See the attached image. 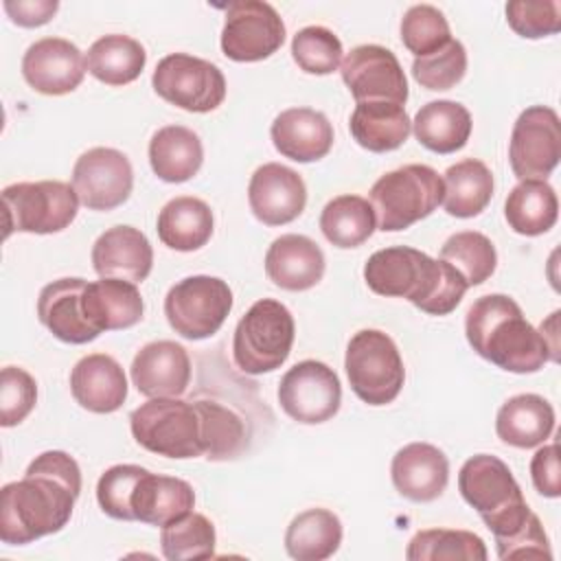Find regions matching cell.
I'll list each match as a JSON object with an SVG mask.
<instances>
[{
	"mask_svg": "<svg viewBox=\"0 0 561 561\" xmlns=\"http://www.w3.org/2000/svg\"><path fill=\"white\" fill-rule=\"evenodd\" d=\"M465 335L480 357L508 373H537L546 362H557L543 335L506 294L480 296L467 311Z\"/></svg>",
	"mask_w": 561,
	"mask_h": 561,
	"instance_id": "obj_3",
	"label": "cell"
},
{
	"mask_svg": "<svg viewBox=\"0 0 561 561\" xmlns=\"http://www.w3.org/2000/svg\"><path fill=\"white\" fill-rule=\"evenodd\" d=\"M4 237L11 232L53 234L66 230L79 213L75 186L61 180L15 182L2 188Z\"/></svg>",
	"mask_w": 561,
	"mask_h": 561,
	"instance_id": "obj_8",
	"label": "cell"
},
{
	"mask_svg": "<svg viewBox=\"0 0 561 561\" xmlns=\"http://www.w3.org/2000/svg\"><path fill=\"white\" fill-rule=\"evenodd\" d=\"M193 506L195 491L186 480L151 473L149 469L142 473L131 493L134 522H142L149 526L162 528L164 524L193 511Z\"/></svg>",
	"mask_w": 561,
	"mask_h": 561,
	"instance_id": "obj_27",
	"label": "cell"
},
{
	"mask_svg": "<svg viewBox=\"0 0 561 561\" xmlns=\"http://www.w3.org/2000/svg\"><path fill=\"white\" fill-rule=\"evenodd\" d=\"M70 392L83 410L110 414L127 399V377L112 355L90 353L75 364L70 373Z\"/></svg>",
	"mask_w": 561,
	"mask_h": 561,
	"instance_id": "obj_24",
	"label": "cell"
},
{
	"mask_svg": "<svg viewBox=\"0 0 561 561\" xmlns=\"http://www.w3.org/2000/svg\"><path fill=\"white\" fill-rule=\"evenodd\" d=\"M508 26L526 37L539 39L561 31V2L559 0H513L506 4Z\"/></svg>",
	"mask_w": 561,
	"mask_h": 561,
	"instance_id": "obj_46",
	"label": "cell"
},
{
	"mask_svg": "<svg viewBox=\"0 0 561 561\" xmlns=\"http://www.w3.org/2000/svg\"><path fill=\"white\" fill-rule=\"evenodd\" d=\"M92 267L101 278L142 283L153 267V248L134 226L107 228L92 245Z\"/></svg>",
	"mask_w": 561,
	"mask_h": 561,
	"instance_id": "obj_22",
	"label": "cell"
},
{
	"mask_svg": "<svg viewBox=\"0 0 561 561\" xmlns=\"http://www.w3.org/2000/svg\"><path fill=\"white\" fill-rule=\"evenodd\" d=\"M342 543V522L329 508L298 513L285 533V550L296 561H324Z\"/></svg>",
	"mask_w": 561,
	"mask_h": 561,
	"instance_id": "obj_34",
	"label": "cell"
},
{
	"mask_svg": "<svg viewBox=\"0 0 561 561\" xmlns=\"http://www.w3.org/2000/svg\"><path fill=\"white\" fill-rule=\"evenodd\" d=\"M324 252L305 234H280L265 252L267 278L287 291H305L324 276Z\"/></svg>",
	"mask_w": 561,
	"mask_h": 561,
	"instance_id": "obj_23",
	"label": "cell"
},
{
	"mask_svg": "<svg viewBox=\"0 0 561 561\" xmlns=\"http://www.w3.org/2000/svg\"><path fill=\"white\" fill-rule=\"evenodd\" d=\"M458 491L484 524L526 502L508 465L491 454H476L465 460L458 473Z\"/></svg>",
	"mask_w": 561,
	"mask_h": 561,
	"instance_id": "obj_16",
	"label": "cell"
},
{
	"mask_svg": "<svg viewBox=\"0 0 561 561\" xmlns=\"http://www.w3.org/2000/svg\"><path fill=\"white\" fill-rule=\"evenodd\" d=\"M554 408L541 394L524 392L502 403L495 416L497 438L517 449H530L550 438Z\"/></svg>",
	"mask_w": 561,
	"mask_h": 561,
	"instance_id": "obj_28",
	"label": "cell"
},
{
	"mask_svg": "<svg viewBox=\"0 0 561 561\" xmlns=\"http://www.w3.org/2000/svg\"><path fill=\"white\" fill-rule=\"evenodd\" d=\"M147 469L140 465H114L105 469L96 482V502L112 519L134 522L131 493Z\"/></svg>",
	"mask_w": 561,
	"mask_h": 561,
	"instance_id": "obj_45",
	"label": "cell"
},
{
	"mask_svg": "<svg viewBox=\"0 0 561 561\" xmlns=\"http://www.w3.org/2000/svg\"><path fill=\"white\" fill-rule=\"evenodd\" d=\"M467 72V50L462 42L449 39L445 46L427 53L423 57H414L412 77L419 85L427 90H451L462 81Z\"/></svg>",
	"mask_w": 561,
	"mask_h": 561,
	"instance_id": "obj_43",
	"label": "cell"
},
{
	"mask_svg": "<svg viewBox=\"0 0 561 561\" xmlns=\"http://www.w3.org/2000/svg\"><path fill=\"white\" fill-rule=\"evenodd\" d=\"M88 280L79 276L57 278L42 287L37 296L39 322L66 344H88L101 333L92 329L83 311V289Z\"/></svg>",
	"mask_w": 561,
	"mask_h": 561,
	"instance_id": "obj_20",
	"label": "cell"
},
{
	"mask_svg": "<svg viewBox=\"0 0 561 561\" xmlns=\"http://www.w3.org/2000/svg\"><path fill=\"white\" fill-rule=\"evenodd\" d=\"M348 129L359 147L373 153H386L399 149L408 140L412 121L399 103L364 101L355 105Z\"/></svg>",
	"mask_w": 561,
	"mask_h": 561,
	"instance_id": "obj_29",
	"label": "cell"
},
{
	"mask_svg": "<svg viewBox=\"0 0 561 561\" xmlns=\"http://www.w3.org/2000/svg\"><path fill=\"white\" fill-rule=\"evenodd\" d=\"M561 158V121L548 105L526 107L511 131L508 162L519 180H546Z\"/></svg>",
	"mask_w": 561,
	"mask_h": 561,
	"instance_id": "obj_13",
	"label": "cell"
},
{
	"mask_svg": "<svg viewBox=\"0 0 561 561\" xmlns=\"http://www.w3.org/2000/svg\"><path fill=\"white\" fill-rule=\"evenodd\" d=\"M147 64L145 46L121 33L99 37L85 55L88 72L105 85H127L136 81Z\"/></svg>",
	"mask_w": 561,
	"mask_h": 561,
	"instance_id": "obj_35",
	"label": "cell"
},
{
	"mask_svg": "<svg viewBox=\"0 0 561 561\" xmlns=\"http://www.w3.org/2000/svg\"><path fill=\"white\" fill-rule=\"evenodd\" d=\"M408 561H484L486 546L471 530L427 528L419 530L405 550Z\"/></svg>",
	"mask_w": 561,
	"mask_h": 561,
	"instance_id": "obj_39",
	"label": "cell"
},
{
	"mask_svg": "<svg viewBox=\"0 0 561 561\" xmlns=\"http://www.w3.org/2000/svg\"><path fill=\"white\" fill-rule=\"evenodd\" d=\"M232 309V289L217 276L195 274L178 280L164 298L171 329L186 340L215 335Z\"/></svg>",
	"mask_w": 561,
	"mask_h": 561,
	"instance_id": "obj_9",
	"label": "cell"
},
{
	"mask_svg": "<svg viewBox=\"0 0 561 561\" xmlns=\"http://www.w3.org/2000/svg\"><path fill=\"white\" fill-rule=\"evenodd\" d=\"M72 186L85 208L114 210L131 195V162L118 149L92 147L77 158L72 169Z\"/></svg>",
	"mask_w": 561,
	"mask_h": 561,
	"instance_id": "obj_14",
	"label": "cell"
},
{
	"mask_svg": "<svg viewBox=\"0 0 561 561\" xmlns=\"http://www.w3.org/2000/svg\"><path fill=\"white\" fill-rule=\"evenodd\" d=\"M248 202L259 221L265 226H283L302 215L307 186L294 169L280 162H267L252 173Z\"/></svg>",
	"mask_w": 561,
	"mask_h": 561,
	"instance_id": "obj_18",
	"label": "cell"
},
{
	"mask_svg": "<svg viewBox=\"0 0 561 561\" xmlns=\"http://www.w3.org/2000/svg\"><path fill=\"white\" fill-rule=\"evenodd\" d=\"M471 127L469 110L462 103L447 99L425 103L412 121L416 140L434 153H454L462 149L471 136Z\"/></svg>",
	"mask_w": 561,
	"mask_h": 561,
	"instance_id": "obj_32",
	"label": "cell"
},
{
	"mask_svg": "<svg viewBox=\"0 0 561 561\" xmlns=\"http://www.w3.org/2000/svg\"><path fill=\"white\" fill-rule=\"evenodd\" d=\"M37 403V383L20 366H4L0 373V425L22 423Z\"/></svg>",
	"mask_w": 561,
	"mask_h": 561,
	"instance_id": "obj_47",
	"label": "cell"
},
{
	"mask_svg": "<svg viewBox=\"0 0 561 561\" xmlns=\"http://www.w3.org/2000/svg\"><path fill=\"white\" fill-rule=\"evenodd\" d=\"M278 403L287 416L305 425L333 419L342 403V383L331 366L318 359L294 364L278 383Z\"/></svg>",
	"mask_w": 561,
	"mask_h": 561,
	"instance_id": "obj_12",
	"label": "cell"
},
{
	"mask_svg": "<svg viewBox=\"0 0 561 561\" xmlns=\"http://www.w3.org/2000/svg\"><path fill=\"white\" fill-rule=\"evenodd\" d=\"M530 478L535 489L543 497L561 495V471H559V445L550 443L535 451L530 460Z\"/></svg>",
	"mask_w": 561,
	"mask_h": 561,
	"instance_id": "obj_49",
	"label": "cell"
},
{
	"mask_svg": "<svg viewBox=\"0 0 561 561\" xmlns=\"http://www.w3.org/2000/svg\"><path fill=\"white\" fill-rule=\"evenodd\" d=\"M443 206L451 217L469 219L480 215L493 197V173L476 158L451 164L443 175Z\"/></svg>",
	"mask_w": 561,
	"mask_h": 561,
	"instance_id": "obj_36",
	"label": "cell"
},
{
	"mask_svg": "<svg viewBox=\"0 0 561 561\" xmlns=\"http://www.w3.org/2000/svg\"><path fill=\"white\" fill-rule=\"evenodd\" d=\"M443 178L427 164H403L383 173L370 186V206L377 228L383 232L405 230L430 217L443 204Z\"/></svg>",
	"mask_w": 561,
	"mask_h": 561,
	"instance_id": "obj_4",
	"label": "cell"
},
{
	"mask_svg": "<svg viewBox=\"0 0 561 561\" xmlns=\"http://www.w3.org/2000/svg\"><path fill=\"white\" fill-rule=\"evenodd\" d=\"M390 476L394 489L405 500L432 502L447 489L449 460L436 445L410 443L394 454Z\"/></svg>",
	"mask_w": 561,
	"mask_h": 561,
	"instance_id": "obj_21",
	"label": "cell"
},
{
	"mask_svg": "<svg viewBox=\"0 0 561 561\" xmlns=\"http://www.w3.org/2000/svg\"><path fill=\"white\" fill-rule=\"evenodd\" d=\"M294 335L291 311L274 298H261L234 327L232 359L245 375L272 373L289 357Z\"/></svg>",
	"mask_w": 561,
	"mask_h": 561,
	"instance_id": "obj_5",
	"label": "cell"
},
{
	"mask_svg": "<svg viewBox=\"0 0 561 561\" xmlns=\"http://www.w3.org/2000/svg\"><path fill=\"white\" fill-rule=\"evenodd\" d=\"M57 0H7L4 11L9 13L11 22L24 28H35L53 20L57 13Z\"/></svg>",
	"mask_w": 561,
	"mask_h": 561,
	"instance_id": "obj_50",
	"label": "cell"
},
{
	"mask_svg": "<svg viewBox=\"0 0 561 561\" xmlns=\"http://www.w3.org/2000/svg\"><path fill=\"white\" fill-rule=\"evenodd\" d=\"M375 228V210L359 195H337L320 213V230L335 248H357L370 239Z\"/></svg>",
	"mask_w": 561,
	"mask_h": 561,
	"instance_id": "obj_37",
	"label": "cell"
},
{
	"mask_svg": "<svg viewBox=\"0 0 561 561\" xmlns=\"http://www.w3.org/2000/svg\"><path fill=\"white\" fill-rule=\"evenodd\" d=\"M79 495L81 469L70 454L50 449L35 456L24 478L0 491L2 543L24 546L59 533L70 522Z\"/></svg>",
	"mask_w": 561,
	"mask_h": 561,
	"instance_id": "obj_1",
	"label": "cell"
},
{
	"mask_svg": "<svg viewBox=\"0 0 561 561\" xmlns=\"http://www.w3.org/2000/svg\"><path fill=\"white\" fill-rule=\"evenodd\" d=\"M440 259L449 263L469 287L491 278L497 265V252L493 241L478 230H462L451 234L443 248Z\"/></svg>",
	"mask_w": 561,
	"mask_h": 561,
	"instance_id": "obj_41",
	"label": "cell"
},
{
	"mask_svg": "<svg viewBox=\"0 0 561 561\" xmlns=\"http://www.w3.org/2000/svg\"><path fill=\"white\" fill-rule=\"evenodd\" d=\"M342 81L357 103L388 101L405 105L408 79L397 55L379 44L355 46L340 64Z\"/></svg>",
	"mask_w": 561,
	"mask_h": 561,
	"instance_id": "obj_15",
	"label": "cell"
},
{
	"mask_svg": "<svg viewBox=\"0 0 561 561\" xmlns=\"http://www.w3.org/2000/svg\"><path fill=\"white\" fill-rule=\"evenodd\" d=\"M351 390L368 405L392 403L405 381V368L394 340L379 329L357 331L344 357Z\"/></svg>",
	"mask_w": 561,
	"mask_h": 561,
	"instance_id": "obj_7",
	"label": "cell"
},
{
	"mask_svg": "<svg viewBox=\"0 0 561 561\" xmlns=\"http://www.w3.org/2000/svg\"><path fill=\"white\" fill-rule=\"evenodd\" d=\"M151 85L167 103L195 114L213 112L226 99L224 72L215 64L188 53L162 57L153 70Z\"/></svg>",
	"mask_w": 561,
	"mask_h": 561,
	"instance_id": "obj_10",
	"label": "cell"
},
{
	"mask_svg": "<svg viewBox=\"0 0 561 561\" xmlns=\"http://www.w3.org/2000/svg\"><path fill=\"white\" fill-rule=\"evenodd\" d=\"M134 440L158 456L197 458L204 456L199 414L195 403L180 397H153L129 414Z\"/></svg>",
	"mask_w": 561,
	"mask_h": 561,
	"instance_id": "obj_6",
	"label": "cell"
},
{
	"mask_svg": "<svg viewBox=\"0 0 561 561\" xmlns=\"http://www.w3.org/2000/svg\"><path fill=\"white\" fill-rule=\"evenodd\" d=\"M285 42V22L263 0H234L226 7L221 53L232 61H261Z\"/></svg>",
	"mask_w": 561,
	"mask_h": 561,
	"instance_id": "obj_11",
	"label": "cell"
},
{
	"mask_svg": "<svg viewBox=\"0 0 561 561\" xmlns=\"http://www.w3.org/2000/svg\"><path fill=\"white\" fill-rule=\"evenodd\" d=\"M342 42L327 26H305L291 39V57L307 75H331L342 64Z\"/></svg>",
	"mask_w": 561,
	"mask_h": 561,
	"instance_id": "obj_42",
	"label": "cell"
},
{
	"mask_svg": "<svg viewBox=\"0 0 561 561\" xmlns=\"http://www.w3.org/2000/svg\"><path fill=\"white\" fill-rule=\"evenodd\" d=\"M129 373L136 390L149 399L180 397L191 381V357L182 344L156 340L134 355Z\"/></svg>",
	"mask_w": 561,
	"mask_h": 561,
	"instance_id": "obj_19",
	"label": "cell"
},
{
	"mask_svg": "<svg viewBox=\"0 0 561 561\" xmlns=\"http://www.w3.org/2000/svg\"><path fill=\"white\" fill-rule=\"evenodd\" d=\"M451 39V31L443 11L432 4H414L403 13L401 42L414 55L423 57L445 46Z\"/></svg>",
	"mask_w": 561,
	"mask_h": 561,
	"instance_id": "obj_44",
	"label": "cell"
},
{
	"mask_svg": "<svg viewBox=\"0 0 561 561\" xmlns=\"http://www.w3.org/2000/svg\"><path fill=\"white\" fill-rule=\"evenodd\" d=\"M83 311L92 329L121 331L142 320L145 302L136 283L123 278H99L83 289Z\"/></svg>",
	"mask_w": 561,
	"mask_h": 561,
	"instance_id": "obj_26",
	"label": "cell"
},
{
	"mask_svg": "<svg viewBox=\"0 0 561 561\" xmlns=\"http://www.w3.org/2000/svg\"><path fill=\"white\" fill-rule=\"evenodd\" d=\"M83 53L64 37H42L22 57V77L39 94L61 96L77 90L85 77Z\"/></svg>",
	"mask_w": 561,
	"mask_h": 561,
	"instance_id": "obj_17",
	"label": "cell"
},
{
	"mask_svg": "<svg viewBox=\"0 0 561 561\" xmlns=\"http://www.w3.org/2000/svg\"><path fill=\"white\" fill-rule=\"evenodd\" d=\"M215 526L213 522L195 511L169 522L160 530V548L169 561L208 559L215 554Z\"/></svg>",
	"mask_w": 561,
	"mask_h": 561,
	"instance_id": "obj_40",
	"label": "cell"
},
{
	"mask_svg": "<svg viewBox=\"0 0 561 561\" xmlns=\"http://www.w3.org/2000/svg\"><path fill=\"white\" fill-rule=\"evenodd\" d=\"M495 550L502 561L508 559H552L548 535L539 517L530 511L517 526L495 535Z\"/></svg>",
	"mask_w": 561,
	"mask_h": 561,
	"instance_id": "obj_48",
	"label": "cell"
},
{
	"mask_svg": "<svg viewBox=\"0 0 561 561\" xmlns=\"http://www.w3.org/2000/svg\"><path fill=\"white\" fill-rule=\"evenodd\" d=\"M276 151L294 162H316L333 147V125L311 107L283 110L270 129Z\"/></svg>",
	"mask_w": 561,
	"mask_h": 561,
	"instance_id": "obj_25",
	"label": "cell"
},
{
	"mask_svg": "<svg viewBox=\"0 0 561 561\" xmlns=\"http://www.w3.org/2000/svg\"><path fill=\"white\" fill-rule=\"evenodd\" d=\"M504 217L513 232L537 237L548 232L559 217V199L546 180H519L504 202Z\"/></svg>",
	"mask_w": 561,
	"mask_h": 561,
	"instance_id": "obj_33",
	"label": "cell"
},
{
	"mask_svg": "<svg viewBox=\"0 0 561 561\" xmlns=\"http://www.w3.org/2000/svg\"><path fill=\"white\" fill-rule=\"evenodd\" d=\"M364 280L375 294L408 298L430 316L451 313L469 289L449 263L410 245L373 252L364 265Z\"/></svg>",
	"mask_w": 561,
	"mask_h": 561,
	"instance_id": "obj_2",
	"label": "cell"
},
{
	"mask_svg": "<svg viewBox=\"0 0 561 561\" xmlns=\"http://www.w3.org/2000/svg\"><path fill=\"white\" fill-rule=\"evenodd\" d=\"M199 414V436L204 456L213 462L232 460L248 447V432L243 419L215 401H195Z\"/></svg>",
	"mask_w": 561,
	"mask_h": 561,
	"instance_id": "obj_38",
	"label": "cell"
},
{
	"mask_svg": "<svg viewBox=\"0 0 561 561\" xmlns=\"http://www.w3.org/2000/svg\"><path fill=\"white\" fill-rule=\"evenodd\" d=\"M213 226V210L204 199L180 195L162 206L158 213L156 230L167 248L178 252H193L210 241Z\"/></svg>",
	"mask_w": 561,
	"mask_h": 561,
	"instance_id": "obj_30",
	"label": "cell"
},
{
	"mask_svg": "<svg viewBox=\"0 0 561 561\" xmlns=\"http://www.w3.org/2000/svg\"><path fill=\"white\" fill-rule=\"evenodd\" d=\"M204 162L199 136L184 125L160 127L149 140L151 171L171 184L191 180Z\"/></svg>",
	"mask_w": 561,
	"mask_h": 561,
	"instance_id": "obj_31",
	"label": "cell"
}]
</instances>
